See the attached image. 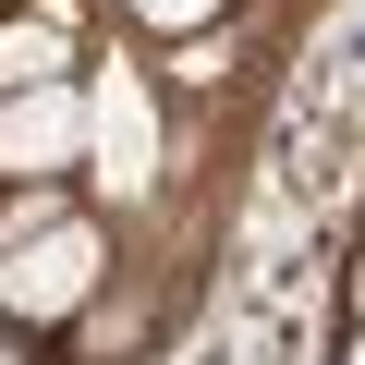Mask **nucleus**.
I'll return each mask as SVG.
<instances>
[{"label": "nucleus", "instance_id": "0eeeda50", "mask_svg": "<svg viewBox=\"0 0 365 365\" xmlns=\"http://www.w3.org/2000/svg\"><path fill=\"white\" fill-rule=\"evenodd\" d=\"M341 365H365V329H353V353H341Z\"/></svg>", "mask_w": 365, "mask_h": 365}, {"label": "nucleus", "instance_id": "7ed1b4c3", "mask_svg": "<svg viewBox=\"0 0 365 365\" xmlns=\"http://www.w3.org/2000/svg\"><path fill=\"white\" fill-rule=\"evenodd\" d=\"M61 158H86V86L0 98V182H49Z\"/></svg>", "mask_w": 365, "mask_h": 365}, {"label": "nucleus", "instance_id": "20e7f679", "mask_svg": "<svg viewBox=\"0 0 365 365\" xmlns=\"http://www.w3.org/2000/svg\"><path fill=\"white\" fill-rule=\"evenodd\" d=\"M37 86H73V37H61L49 13L0 25V98H37Z\"/></svg>", "mask_w": 365, "mask_h": 365}, {"label": "nucleus", "instance_id": "6e6552de", "mask_svg": "<svg viewBox=\"0 0 365 365\" xmlns=\"http://www.w3.org/2000/svg\"><path fill=\"white\" fill-rule=\"evenodd\" d=\"M353 304H365V268H353Z\"/></svg>", "mask_w": 365, "mask_h": 365}, {"label": "nucleus", "instance_id": "423d86ee", "mask_svg": "<svg viewBox=\"0 0 365 365\" xmlns=\"http://www.w3.org/2000/svg\"><path fill=\"white\" fill-rule=\"evenodd\" d=\"M134 13H146L158 37H207V25H220V0H134Z\"/></svg>", "mask_w": 365, "mask_h": 365}, {"label": "nucleus", "instance_id": "f03ea898", "mask_svg": "<svg viewBox=\"0 0 365 365\" xmlns=\"http://www.w3.org/2000/svg\"><path fill=\"white\" fill-rule=\"evenodd\" d=\"M86 292H98V220H61V232H37V244H13V256H0V304H13L25 329L73 317Z\"/></svg>", "mask_w": 365, "mask_h": 365}, {"label": "nucleus", "instance_id": "f257e3e1", "mask_svg": "<svg viewBox=\"0 0 365 365\" xmlns=\"http://www.w3.org/2000/svg\"><path fill=\"white\" fill-rule=\"evenodd\" d=\"M86 158L110 182V207H134L146 182H158V98H146L134 61H98L86 73Z\"/></svg>", "mask_w": 365, "mask_h": 365}, {"label": "nucleus", "instance_id": "39448f33", "mask_svg": "<svg viewBox=\"0 0 365 365\" xmlns=\"http://www.w3.org/2000/svg\"><path fill=\"white\" fill-rule=\"evenodd\" d=\"M73 207L49 195V182H13V195H0V256H13V244H37V232H61Z\"/></svg>", "mask_w": 365, "mask_h": 365}]
</instances>
